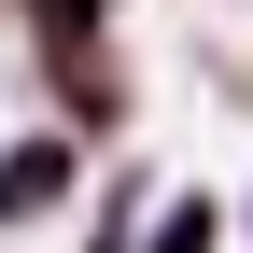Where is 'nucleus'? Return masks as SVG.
<instances>
[{
  "mask_svg": "<svg viewBox=\"0 0 253 253\" xmlns=\"http://www.w3.org/2000/svg\"><path fill=\"white\" fill-rule=\"evenodd\" d=\"M211 225H225V211H211V197H183V211H169V239H155V253H211Z\"/></svg>",
  "mask_w": 253,
  "mask_h": 253,
  "instance_id": "nucleus-2",
  "label": "nucleus"
},
{
  "mask_svg": "<svg viewBox=\"0 0 253 253\" xmlns=\"http://www.w3.org/2000/svg\"><path fill=\"white\" fill-rule=\"evenodd\" d=\"M56 197H71V141H56V126H14V141H0V239L42 225Z\"/></svg>",
  "mask_w": 253,
  "mask_h": 253,
  "instance_id": "nucleus-1",
  "label": "nucleus"
}]
</instances>
